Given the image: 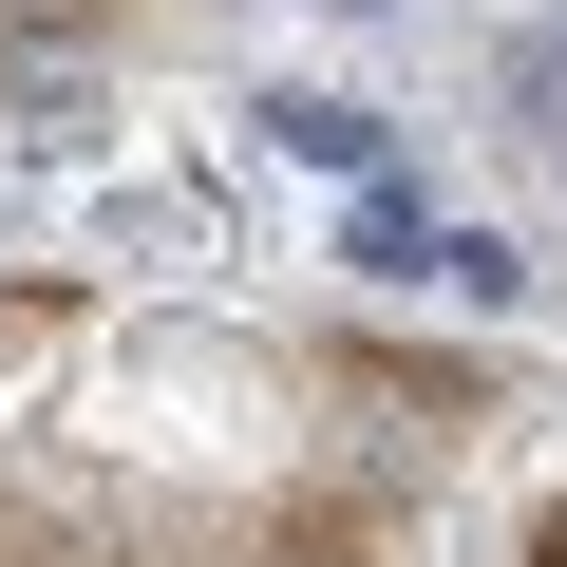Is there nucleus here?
Here are the masks:
<instances>
[{"label":"nucleus","mask_w":567,"mask_h":567,"mask_svg":"<svg viewBox=\"0 0 567 567\" xmlns=\"http://www.w3.org/2000/svg\"><path fill=\"white\" fill-rule=\"evenodd\" d=\"M265 133H284V152H322V171H360V152H379V114H360V95H265Z\"/></svg>","instance_id":"nucleus-1"},{"label":"nucleus","mask_w":567,"mask_h":567,"mask_svg":"<svg viewBox=\"0 0 567 567\" xmlns=\"http://www.w3.org/2000/svg\"><path fill=\"white\" fill-rule=\"evenodd\" d=\"M360 265H379V284H435V208H416V189H360Z\"/></svg>","instance_id":"nucleus-2"},{"label":"nucleus","mask_w":567,"mask_h":567,"mask_svg":"<svg viewBox=\"0 0 567 567\" xmlns=\"http://www.w3.org/2000/svg\"><path fill=\"white\" fill-rule=\"evenodd\" d=\"M529 567H567V511H548V529H529Z\"/></svg>","instance_id":"nucleus-3"}]
</instances>
